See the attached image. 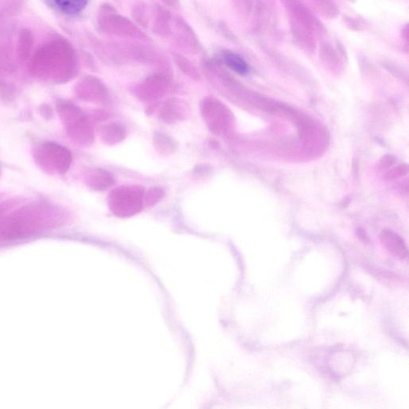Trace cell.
Listing matches in <instances>:
<instances>
[{
  "instance_id": "obj_1",
  "label": "cell",
  "mask_w": 409,
  "mask_h": 409,
  "mask_svg": "<svg viewBox=\"0 0 409 409\" xmlns=\"http://www.w3.org/2000/svg\"><path fill=\"white\" fill-rule=\"evenodd\" d=\"M58 212L44 203L28 204L0 218V239L14 240L33 236L55 227Z\"/></svg>"
},
{
  "instance_id": "obj_2",
  "label": "cell",
  "mask_w": 409,
  "mask_h": 409,
  "mask_svg": "<svg viewBox=\"0 0 409 409\" xmlns=\"http://www.w3.org/2000/svg\"><path fill=\"white\" fill-rule=\"evenodd\" d=\"M35 158L42 169L50 173H63L70 164L68 150L51 142L40 144L35 150Z\"/></svg>"
},
{
  "instance_id": "obj_3",
  "label": "cell",
  "mask_w": 409,
  "mask_h": 409,
  "mask_svg": "<svg viewBox=\"0 0 409 409\" xmlns=\"http://www.w3.org/2000/svg\"><path fill=\"white\" fill-rule=\"evenodd\" d=\"M381 239L384 246L394 256L402 258V260L407 257L406 245L400 237L392 232H384L382 233Z\"/></svg>"
},
{
  "instance_id": "obj_6",
  "label": "cell",
  "mask_w": 409,
  "mask_h": 409,
  "mask_svg": "<svg viewBox=\"0 0 409 409\" xmlns=\"http://www.w3.org/2000/svg\"><path fill=\"white\" fill-rule=\"evenodd\" d=\"M4 208L3 206H0V218H1V216L4 215Z\"/></svg>"
},
{
  "instance_id": "obj_4",
  "label": "cell",
  "mask_w": 409,
  "mask_h": 409,
  "mask_svg": "<svg viewBox=\"0 0 409 409\" xmlns=\"http://www.w3.org/2000/svg\"><path fill=\"white\" fill-rule=\"evenodd\" d=\"M221 59L224 63L233 71L239 75H245L249 72V66L243 58L238 54L225 51L221 53Z\"/></svg>"
},
{
  "instance_id": "obj_5",
  "label": "cell",
  "mask_w": 409,
  "mask_h": 409,
  "mask_svg": "<svg viewBox=\"0 0 409 409\" xmlns=\"http://www.w3.org/2000/svg\"><path fill=\"white\" fill-rule=\"evenodd\" d=\"M56 7L65 14L77 15L87 7L88 0H52Z\"/></svg>"
}]
</instances>
